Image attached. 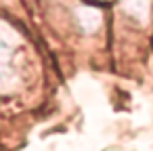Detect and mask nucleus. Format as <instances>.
<instances>
[{"mask_svg":"<svg viewBox=\"0 0 153 151\" xmlns=\"http://www.w3.org/2000/svg\"><path fill=\"white\" fill-rule=\"evenodd\" d=\"M124 19L134 28H147L153 21V0H120Z\"/></svg>","mask_w":153,"mask_h":151,"instance_id":"nucleus-1","label":"nucleus"}]
</instances>
